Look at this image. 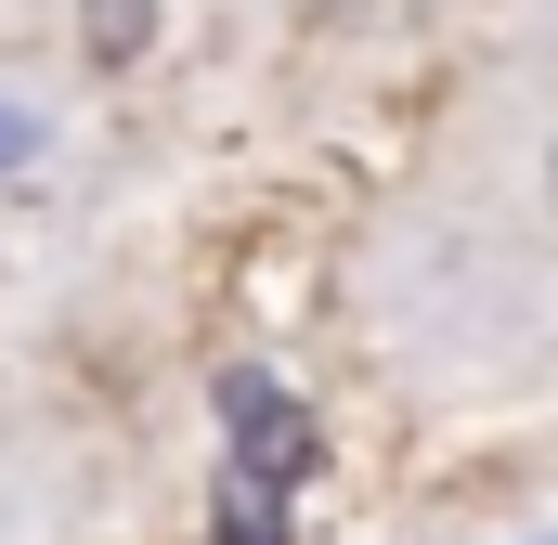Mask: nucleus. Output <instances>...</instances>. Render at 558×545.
<instances>
[{
  "instance_id": "5",
  "label": "nucleus",
  "mask_w": 558,
  "mask_h": 545,
  "mask_svg": "<svg viewBox=\"0 0 558 545\" xmlns=\"http://www.w3.org/2000/svg\"><path fill=\"white\" fill-rule=\"evenodd\" d=\"M520 545H558V533H520Z\"/></svg>"
},
{
  "instance_id": "4",
  "label": "nucleus",
  "mask_w": 558,
  "mask_h": 545,
  "mask_svg": "<svg viewBox=\"0 0 558 545\" xmlns=\"http://www.w3.org/2000/svg\"><path fill=\"white\" fill-rule=\"evenodd\" d=\"M143 39H156V0H92V52L105 65H131Z\"/></svg>"
},
{
  "instance_id": "3",
  "label": "nucleus",
  "mask_w": 558,
  "mask_h": 545,
  "mask_svg": "<svg viewBox=\"0 0 558 545\" xmlns=\"http://www.w3.org/2000/svg\"><path fill=\"white\" fill-rule=\"evenodd\" d=\"M221 545H286V481H221Z\"/></svg>"
},
{
  "instance_id": "2",
  "label": "nucleus",
  "mask_w": 558,
  "mask_h": 545,
  "mask_svg": "<svg viewBox=\"0 0 558 545\" xmlns=\"http://www.w3.org/2000/svg\"><path fill=\"white\" fill-rule=\"evenodd\" d=\"M52 131H65L52 92H13V78H0V182H26V169L52 156Z\"/></svg>"
},
{
  "instance_id": "1",
  "label": "nucleus",
  "mask_w": 558,
  "mask_h": 545,
  "mask_svg": "<svg viewBox=\"0 0 558 545\" xmlns=\"http://www.w3.org/2000/svg\"><path fill=\"white\" fill-rule=\"evenodd\" d=\"M221 415H234V468H247V481H299V468L325 455V441H312V415L286 403L274 377H221Z\"/></svg>"
}]
</instances>
